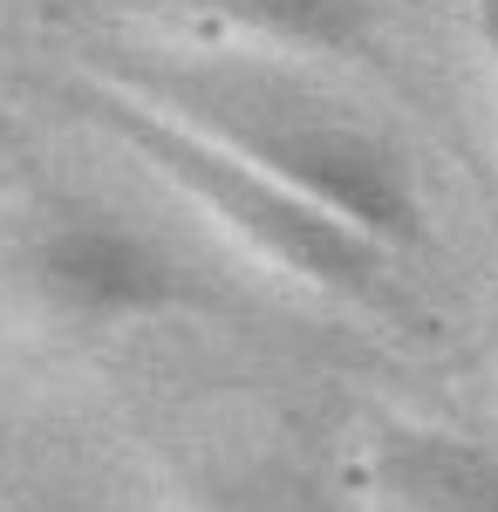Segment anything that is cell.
Masks as SVG:
<instances>
[{
  "label": "cell",
  "mask_w": 498,
  "mask_h": 512,
  "mask_svg": "<svg viewBox=\"0 0 498 512\" xmlns=\"http://www.w3.org/2000/svg\"><path fill=\"white\" fill-rule=\"evenodd\" d=\"M103 117L144 151V158L185 185V192L219 212L232 233H246L267 260H280L287 274L314 280V287H342V294H369L383 274V246L369 233H355L348 219L321 212L314 198H301L294 185H280L273 171H260L253 158L226 151L219 137H198L185 123H157L137 103H103Z\"/></svg>",
  "instance_id": "1"
},
{
  "label": "cell",
  "mask_w": 498,
  "mask_h": 512,
  "mask_svg": "<svg viewBox=\"0 0 498 512\" xmlns=\"http://www.w3.org/2000/svg\"><path fill=\"white\" fill-rule=\"evenodd\" d=\"M219 130H226V144L239 158L273 171L280 185L314 198L321 212L348 219L376 246H410L423 233V198H417V178H410V158L376 130L335 123V117H301L287 103L273 117H239L232 110V123H219Z\"/></svg>",
  "instance_id": "2"
},
{
  "label": "cell",
  "mask_w": 498,
  "mask_h": 512,
  "mask_svg": "<svg viewBox=\"0 0 498 512\" xmlns=\"http://www.w3.org/2000/svg\"><path fill=\"white\" fill-rule=\"evenodd\" d=\"M35 294L69 321H137L178 308L185 280L144 233L110 219H55L28 246Z\"/></svg>",
  "instance_id": "3"
},
{
  "label": "cell",
  "mask_w": 498,
  "mask_h": 512,
  "mask_svg": "<svg viewBox=\"0 0 498 512\" xmlns=\"http://www.w3.org/2000/svg\"><path fill=\"white\" fill-rule=\"evenodd\" d=\"M376 485L396 512H498V458L451 431H417V424L383 431Z\"/></svg>",
  "instance_id": "4"
},
{
  "label": "cell",
  "mask_w": 498,
  "mask_h": 512,
  "mask_svg": "<svg viewBox=\"0 0 498 512\" xmlns=\"http://www.w3.org/2000/svg\"><path fill=\"white\" fill-rule=\"evenodd\" d=\"M192 14L232 21V28H253L267 41H294V48H335L355 55L369 21H362V0H185Z\"/></svg>",
  "instance_id": "5"
},
{
  "label": "cell",
  "mask_w": 498,
  "mask_h": 512,
  "mask_svg": "<svg viewBox=\"0 0 498 512\" xmlns=\"http://www.w3.org/2000/svg\"><path fill=\"white\" fill-rule=\"evenodd\" d=\"M478 7V35H485V48H492V69H498V0H471Z\"/></svg>",
  "instance_id": "6"
}]
</instances>
